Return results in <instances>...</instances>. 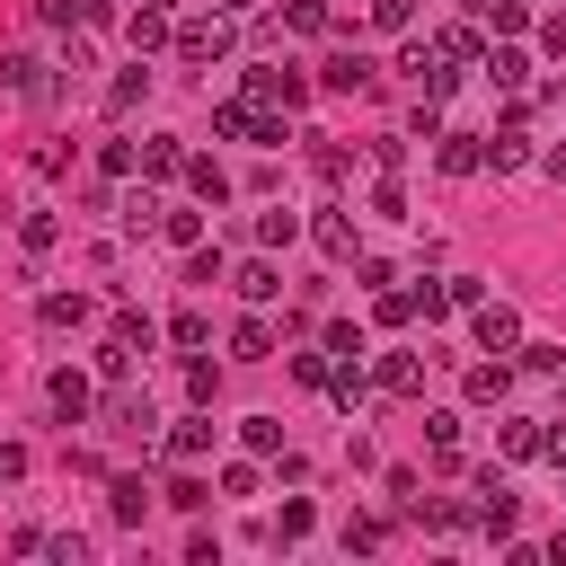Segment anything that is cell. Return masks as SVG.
Segmentation results:
<instances>
[{
	"mask_svg": "<svg viewBox=\"0 0 566 566\" xmlns=\"http://www.w3.org/2000/svg\"><path fill=\"white\" fill-rule=\"evenodd\" d=\"M168 44H177V62H221L230 53V18L212 9V18H186V27H168Z\"/></svg>",
	"mask_w": 566,
	"mask_h": 566,
	"instance_id": "1",
	"label": "cell"
},
{
	"mask_svg": "<svg viewBox=\"0 0 566 566\" xmlns=\"http://www.w3.org/2000/svg\"><path fill=\"white\" fill-rule=\"evenodd\" d=\"M44 398H53V416H62V424H88V416H97L88 371H53V380H44Z\"/></svg>",
	"mask_w": 566,
	"mask_h": 566,
	"instance_id": "2",
	"label": "cell"
},
{
	"mask_svg": "<svg viewBox=\"0 0 566 566\" xmlns=\"http://www.w3.org/2000/svg\"><path fill=\"white\" fill-rule=\"evenodd\" d=\"M248 97H265V106H283V115H292V106L310 97V80H301V71H248Z\"/></svg>",
	"mask_w": 566,
	"mask_h": 566,
	"instance_id": "3",
	"label": "cell"
},
{
	"mask_svg": "<svg viewBox=\"0 0 566 566\" xmlns=\"http://www.w3.org/2000/svg\"><path fill=\"white\" fill-rule=\"evenodd\" d=\"M478 142H486V168H522V159H531V133H522V115H504V124H495V133H478Z\"/></svg>",
	"mask_w": 566,
	"mask_h": 566,
	"instance_id": "4",
	"label": "cell"
},
{
	"mask_svg": "<svg viewBox=\"0 0 566 566\" xmlns=\"http://www.w3.org/2000/svg\"><path fill=\"white\" fill-rule=\"evenodd\" d=\"M478 345H486V354H513V345H522V318H513L504 301H478Z\"/></svg>",
	"mask_w": 566,
	"mask_h": 566,
	"instance_id": "5",
	"label": "cell"
},
{
	"mask_svg": "<svg viewBox=\"0 0 566 566\" xmlns=\"http://www.w3.org/2000/svg\"><path fill=\"white\" fill-rule=\"evenodd\" d=\"M513 513H522V504H513V495H504V478L486 469V478H478V531H495V539H504V531H513Z\"/></svg>",
	"mask_w": 566,
	"mask_h": 566,
	"instance_id": "6",
	"label": "cell"
},
{
	"mask_svg": "<svg viewBox=\"0 0 566 566\" xmlns=\"http://www.w3.org/2000/svg\"><path fill=\"white\" fill-rule=\"evenodd\" d=\"M478 71H486L495 88H531V53H522V44H495V53H478Z\"/></svg>",
	"mask_w": 566,
	"mask_h": 566,
	"instance_id": "7",
	"label": "cell"
},
{
	"mask_svg": "<svg viewBox=\"0 0 566 566\" xmlns=\"http://www.w3.org/2000/svg\"><path fill=\"white\" fill-rule=\"evenodd\" d=\"M0 80H9V88H18V97H35V106H44V97H53V71H44V62H35V53H9V62H0Z\"/></svg>",
	"mask_w": 566,
	"mask_h": 566,
	"instance_id": "8",
	"label": "cell"
},
{
	"mask_svg": "<svg viewBox=\"0 0 566 566\" xmlns=\"http://www.w3.org/2000/svg\"><path fill=\"white\" fill-rule=\"evenodd\" d=\"M504 389H513V363L495 354V363H469V407H504Z\"/></svg>",
	"mask_w": 566,
	"mask_h": 566,
	"instance_id": "9",
	"label": "cell"
},
{
	"mask_svg": "<svg viewBox=\"0 0 566 566\" xmlns=\"http://www.w3.org/2000/svg\"><path fill=\"white\" fill-rule=\"evenodd\" d=\"M124 35H133V53H159V44H168V9H159V0H142V9L124 18Z\"/></svg>",
	"mask_w": 566,
	"mask_h": 566,
	"instance_id": "10",
	"label": "cell"
},
{
	"mask_svg": "<svg viewBox=\"0 0 566 566\" xmlns=\"http://www.w3.org/2000/svg\"><path fill=\"white\" fill-rule=\"evenodd\" d=\"M230 283H239V301H274V292H283V265H274V256H248Z\"/></svg>",
	"mask_w": 566,
	"mask_h": 566,
	"instance_id": "11",
	"label": "cell"
},
{
	"mask_svg": "<svg viewBox=\"0 0 566 566\" xmlns=\"http://www.w3.org/2000/svg\"><path fill=\"white\" fill-rule=\"evenodd\" d=\"M371 380H380L389 398H416V389H424V363H416V354H380V371H371Z\"/></svg>",
	"mask_w": 566,
	"mask_h": 566,
	"instance_id": "12",
	"label": "cell"
},
{
	"mask_svg": "<svg viewBox=\"0 0 566 566\" xmlns=\"http://www.w3.org/2000/svg\"><path fill=\"white\" fill-rule=\"evenodd\" d=\"M495 451L504 460H539V416H504L495 424Z\"/></svg>",
	"mask_w": 566,
	"mask_h": 566,
	"instance_id": "13",
	"label": "cell"
},
{
	"mask_svg": "<svg viewBox=\"0 0 566 566\" xmlns=\"http://www.w3.org/2000/svg\"><path fill=\"white\" fill-rule=\"evenodd\" d=\"M35 318H44V327H88V292H44Z\"/></svg>",
	"mask_w": 566,
	"mask_h": 566,
	"instance_id": "14",
	"label": "cell"
},
{
	"mask_svg": "<svg viewBox=\"0 0 566 566\" xmlns=\"http://www.w3.org/2000/svg\"><path fill=\"white\" fill-rule=\"evenodd\" d=\"M97 416H106L115 433H150V398H133V389H115V398H106Z\"/></svg>",
	"mask_w": 566,
	"mask_h": 566,
	"instance_id": "15",
	"label": "cell"
},
{
	"mask_svg": "<svg viewBox=\"0 0 566 566\" xmlns=\"http://www.w3.org/2000/svg\"><path fill=\"white\" fill-rule=\"evenodd\" d=\"M318 80H327L336 97H354V88H371V62H363V53H336V62L318 71Z\"/></svg>",
	"mask_w": 566,
	"mask_h": 566,
	"instance_id": "16",
	"label": "cell"
},
{
	"mask_svg": "<svg viewBox=\"0 0 566 566\" xmlns=\"http://www.w3.org/2000/svg\"><path fill=\"white\" fill-rule=\"evenodd\" d=\"M442 168H451V177L486 168V142H478V133H442Z\"/></svg>",
	"mask_w": 566,
	"mask_h": 566,
	"instance_id": "17",
	"label": "cell"
},
{
	"mask_svg": "<svg viewBox=\"0 0 566 566\" xmlns=\"http://www.w3.org/2000/svg\"><path fill=\"white\" fill-rule=\"evenodd\" d=\"M212 451V416H186L177 433H168V460H203Z\"/></svg>",
	"mask_w": 566,
	"mask_h": 566,
	"instance_id": "18",
	"label": "cell"
},
{
	"mask_svg": "<svg viewBox=\"0 0 566 566\" xmlns=\"http://www.w3.org/2000/svg\"><path fill=\"white\" fill-rule=\"evenodd\" d=\"M283 27H292V35H327L336 18H327V0H283Z\"/></svg>",
	"mask_w": 566,
	"mask_h": 566,
	"instance_id": "19",
	"label": "cell"
},
{
	"mask_svg": "<svg viewBox=\"0 0 566 566\" xmlns=\"http://www.w3.org/2000/svg\"><path fill=\"white\" fill-rule=\"evenodd\" d=\"M177 168H186V150H177L168 133H150V142H142V177H177Z\"/></svg>",
	"mask_w": 566,
	"mask_h": 566,
	"instance_id": "20",
	"label": "cell"
},
{
	"mask_svg": "<svg viewBox=\"0 0 566 566\" xmlns=\"http://www.w3.org/2000/svg\"><path fill=\"white\" fill-rule=\"evenodd\" d=\"M292 239H301V212H283V203L256 212V248H292Z\"/></svg>",
	"mask_w": 566,
	"mask_h": 566,
	"instance_id": "21",
	"label": "cell"
},
{
	"mask_svg": "<svg viewBox=\"0 0 566 566\" xmlns=\"http://www.w3.org/2000/svg\"><path fill=\"white\" fill-rule=\"evenodd\" d=\"M230 354H239V363H265V354H274V327H265V318H239Z\"/></svg>",
	"mask_w": 566,
	"mask_h": 566,
	"instance_id": "22",
	"label": "cell"
},
{
	"mask_svg": "<svg viewBox=\"0 0 566 566\" xmlns=\"http://www.w3.org/2000/svg\"><path fill=\"white\" fill-rule=\"evenodd\" d=\"M424 433H433V460L451 469V460H460V416H451V407H433V416H424Z\"/></svg>",
	"mask_w": 566,
	"mask_h": 566,
	"instance_id": "23",
	"label": "cell"
},
{
	"mask_svg": "<svg viewBox=\"0 0 566 566\" xmlns=\"http://www.w3.org/2000/svg\"><path fill=\"white\" fill-rule=\"evenodd\" d=\"M106 504H115V522H142V513H150V486H142V478H115Z\"/></svg>",
	"mask_w": 566,
	"mask_h": 566,
	"instance_id": "24",
	"label": "cell"
},
{
	"mask_svg": "<svg viewBox=\"0 0 566 566\" xmlns=\"http://www.w3.org/2000/svg\"><path fill=\"white\" fill-rule=\"evenodd\" d=\"M177 177H186V186H195V195H203V203H221V195H230V177H221V168H212V159H186V168H177Z\"/></svg>",
	"mask_w": 566,
	"mask_h": 566,
	"instance_id": "25",
	"label": "cell"
},
{
	"mask_svg": "<svg viewBox=\"0 0 566 566\" xmlns=\"http://www.w3.org/2000/svg\"><path fill=\"white\" fill-rule=\"evenodd\" d=\"M159 239L168 248H203V212H159Z\"/></svg>",
	"mask_w": 566,
	"mask_h": 566,
	"instance_id": "26",
	"label": "cell"
},
{
	"mask_svg": "<svg viewBox=\"0 0 566 566\" xmlns=\"http://www.w3.org/2000/svg\"><path fill=\"white\" fill-rule=\"evenodd\" d=\"M407 513H416L424 531H460V504H442V495H407Z\"/></svg>",
	"mask_w": 566,
	"mask_h": 566,
	"instance_id": "27",
	"label": "cell"
},
{
	"mask_svg": "<svg viewBox=\"0 0 566 566\" xmlns=\"http://www.w3.org/2000/svg\"><path fill=\"white\" fill-rule=\"evenodd\" d=\"M478 9L495 18V35H522V27H531V0H478Z\"/></svg>",
	"mask_w": 566,
	"mask_h": 566,
	"instance_id": "28",
	"label": "cell"
},
{
	"mask_svg": "<svg viewBox=\"0 0 566 566\" xmlns=\"http://www.w3.org/2000/svg\"><path fill=\"white\" fill-rule=\"evenodd\" d=\"M433 44H442V62H478V53H486V44H478V35H469V27H442V35H433Z\"/></svg>",
	"mask_w": 566,
	"mask_h": 566,
	"instance_id": "29",
	"label": "cell"
},
{
	"mask_svg": "<svg viewBox=\"0 0 566 566\" xmlns=\"http://www.w3.org/2000/svg\"><path fill=\"white\" fill-rule=\"evenodd\" d=\"M318 248H327V256H354V221L327 212V221H318Z\"/></svg>",
	"mask_w": 566,
	"mask_h": 566,
	"instance_id": "30",
	"label": "cell"
},
{
	"mask_svg": "<svg viewBox=\"0 0 566 566\" xmlns=\"http://www.w3.org/2000/svg\"><path fill=\"white\" fill-rule=\"evenodd\" d=\"M142 88H150V71H142V62H133V71H124V80H115V88H106V106H115V115H124V106H133V97H142Z\"/></svg>",
	"mask_w": 566,
	"mask_h": 566,
	"instance_id": "31",
	"label": "cell"
},
{
	"mask_svg": "<svg viewBox=\"0 0 566 566\" xmlns=\"http://www.w3.org/2000/svg\"><path fill=\"white\" fill-rule=\"evenodd\" d=\"M106 336H115V345H133V354H150V318H133V310H124Z\"/></svg>",
	"mask_w": 566,
	"mask_h": 566,
	"instance_id": "32",
	"label": "cell"
},
{
	"mask_svg": "<svg viewBox=\"0 0 566 566\" xmlns=\"http://www.w3.org/2000/svg\"><path fill=\"white\" fill-rule=\"evenodd\" d=\"M168 336H177V345H203V336H212V318H203V310H177V318H168Z\"/></svg>",
	"mask_w": 566,
	"mask_h": 566,
	"instance_id": "33",
	"label": "cell"
},
{
	"mask_svg": "<svg viewBox=\"0 0 566 566\" xmlns=\"http://www.w3.org/2000/svg\"><path fill=\"white\" fill-rule=\"evenodd\" d=\"M318 345H327V354H336V363H363V336H354V327H345V318H336V327H327V336H318Z\"/></svg>",
	"mask_w": 566,
	"mask_h": 566,
	"instance_id": "34",
	"label": "cell"
},
{
	"mask_svg": "<svg viewBox=\"0 0 566 566\" xmlns=\"http://www.w3.org/2000/svg\"><path fill=\"white\" fill-rule=\"evenodd\" d=\"M239 433H248V451H283V424H274V416H248Z\"/></svg>",
	"mask_w": 566,
	"mask_h": 566,
	"instance_id": "35",
	"label": "cell"
},
{
	"mask_svg": "<svg viewBox=\"0 0 566 566\" xmlns=\"http://www.w3.org/2000/svg\"><path fill=\"white\" fill-rule=\"evenodd\" d=\"M310 522H318V513L292 495V504H283V522H274V539H310Z\"/></svg>",
	"mask_w": 566,
	"mask_h": 566,
	"instance_id": "36",
	"label": "cell"
},
{
	"mask_svg": "<svg viewBox=\"0 0 566 566\" xmlns=\"http://www.w3.org/2000/svg\"><path fill=\"white\" fill-rule=\"evenodd\" d=\"M380 539H389V522H371V513H354V522H345V548H380Z\"/></svg>",
	"mask_w": 566,
	"mask_h": 566,
	"instance_id": "37",
	"label": "cell"
},
{
	"mask_svg": "<svg viewBox=\"0 0 566 566\" xmlns=\"http://www.w3.org/2000/svg\"><path fill=\"white\" fill-rule=\"evenodd\" d=\"M407 18H416L407 0H371V27H380V35H407Z\"/></svg>",
	"mask_w": 566,
	"mask_h": 566,
	"instance_id": "38",
	"label": "cell"
},
{
	"mask_svg": "<svg viewBox=\"0 0 566 566\" xmlns=\"http://www.w3.org/2000/svg\"><path fill=\"white\" fill-rule=\"evenodd\" d=\"M18 239H27V248H35V256H44V248H53V239H62V230H53V212H27V230H18Z\"/></svg>",
	"mask_w": 566,
	"mask_h": 566,
	"instance_id": "39",
	"label": "cell"
},
{
	"mask_svg": "<svg viewBox=\"0 0 566 566\" xmlns=\"http://www.w3.org/2000/svg\"><path fill=\"white\" fill-rule=\"evenodd\" d=\"M327 363H336V354H327V345H318V354H292V371H301V380H310V389H327Z\"/></svg>",
	"mask_w": 566,
	"mask_h": 566,
	"instance_id": "40",
	"label": "cell"
},
{
	"mask_svg": "<svg viewBox=\"0 0 566 566\" xmlns=\"http://www.w3.org/2000/svg\"><path fill=\"white\" fill-rule=\"evenodd\" d=\"M18 478H27V451H18V442H0V486H18Z\"/></svg>",
	"mask_w": 566,
	"mask_h": 566,
	"instance_id": "41",
	"label": "cell"
},
{
	"mask_svg": "<svg viewBox=\"0 0 566 566\" xmlns=\"http://www.w3.org/2000/svg\"><path fill=\"white\" fill-rule=\"evenodd\" d=\"M539 460H557V469H566V424H539Z\"/></svg>",
	"mask_w": 566,
	"mask_h": 566,
	"instance_id": "42",
	"label": "cell"
},
{
	"mask_svg": "<svg viewBox=\"0 0 566 566\" xmlns=\"http://www.w3.org/2000/svg\"><path fill=\"white\" fill-rule=\"evenodd\" d=\"M548 177H566V150H548Z\"/></svg>",
	"mask_w": 566,
	"mask_h": 566,
	"instance_id": "43",
	"label": "cell"
},
{
	"mask_svg": "<svg viewBox=\"0 0 566 566\" xmlns=\"http://www.w3.org/2000/svg\"><path fill=\"white\" fill-rule=\"evenodd\" d=\"M212 9H221V18H239V9H248V0H212Z\"/></svg>",
	"mask_w": 566,
	"mask_h": 566,
	"instance_id": "44",
	"label": "cell"
}]
</instances>
